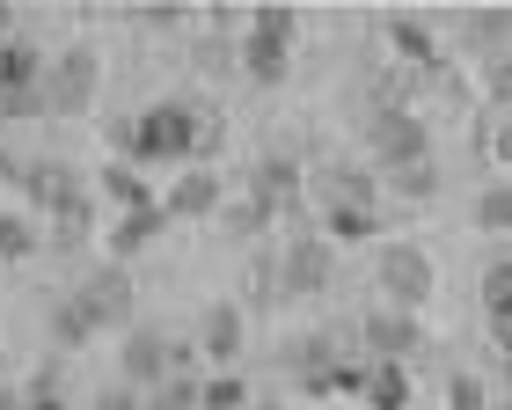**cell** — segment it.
Segmentation results:
<instances>
[{"mask_svg":"<svg viewBox=\"0 0 512 410\" xmlns=\"http://www.w3.org/2000/svg\"><path fill=\"white\" fill-rule=\"evenodd\" d=\"M139 410H198V374H169L161 389L139 396Z\"/></svg>","mask_w":512,"mask_h":410,"instance_id":"484cf974","label":"cell"},{"mask_svg":"<svg viewBox=\"0 0 512 410\" xmlns=\"http://www.w3.org/2000/svg\"><path fill=\"white\" fill-rule=\"evenodd\" d=\"M447 410H505L476 374H447Z\"/></svg>","mask_w":512,"mask_h":410,"instance_id":"4dcf8cb0","label":"cell"},{"mask_svg":"<svg viewBox=\"0 0 512 410\" xmlns=\"http://www.w3.org/2000/svg\"><path fill=\"white\" fill-rule=\"evenodd\" d=\"M88 191H96L110 213H139V205H154V198H147V184H139L125 162H110V169H103V184H88Z\"/></svg>","mask_w":512,"mask_h":410,"instance_id":"44dd1931","label":"cell"},{"mask_svg":"<svg viewBox=\"0 0 512 410\" xmlns=\"http://www.w3.org/2000/svg\"><path fill=\"white\" fill-rule=\"evenodd\" d=\"M278 367H286L300 389H315V396H330V389L359 396V367L337 359V337H293V345H278Z\"/></svg>","mask_w":512,"mask_h":410,"instance_id":"ba28073f","label":"cell"},{"mask_svg":"<svg viewBox=\"0 0 512 410\" xmlns=\"http://www.w3.org/2000/svg\"><path fill=\"white\" fill-rule=\"evenodd\" d=\"M337 286V249L330 235H286L278 249V293H293V301H315V293Z\"/></svg>","mask_w":512,"mask_h":410,"instance_id":"52a82bcc","label":"cell"},{"mask_svg":"<svg viewBox=\"0 0 512 410\" xmlns=\"http://www.w3.org/2000/svg\"><path fill=\"white\" fill-rule=\"evenodd\" d=\"M505 30H512L505 15H469V22H461V37L483 52V66H505Z\"/></svg>","mask_w":512,"mask_h":410,"instance_id":"d4e9b609","label":"cell"},{"mask_svg":"<svg viewBox=\"0 0 512 410\" xmlns=\"http://www.w3.org/2000/svg\"><path fill=\"white\" fill-rule=\"evenodd\" d=\"M44 249V227L22 220V213H0V257H37Z\"/></svg>","mask_w":512,"mask_h":410,"instance_id":"4316f807","label":"cell"},{"mask_svg":"<svg viewBox=\"0 0 512 410\" xmlns=\"http://www.w3.org/2000/svg\"><path fill=\"white\" fill-rule=\"evenodd\" d=\"M220 220H227V235H235V242H256V235H271V220H278V213H271L264 198H249V191H242V198H227V205H220Z\"/></svg>","mask_w":512,"mask_h":410,"instance_id":"7402d4cb","label":"cell"},{"mask_svg":"<svg viewBox=\"0 0 512 410\" xmlns=\"http://www.w3.org/2000/svg\"><path fill=\"white\" fill-rule=\"evenodd\" d=\"M359 396L374 410H410V374L388 367V359H374V367H359Z\"/></svg>","mask_w":512,"mask_h":410,"instance_id":"ffe728a7","label":"cell"},{"mask_svg":"<svg viewBox=\"0 0 512 410\" xmlns=\"http://www.w3.org/2000/svg\"><path fill=\"white\" fill-rule=\"evenodd\" d=\"M388 44H395V52H403L410 66H425V74L439 66V52H432V30H425V22H410V15H395V22H388Z\"/></svg>","mask_w":512,"mask_h":410,"instance_id":"603a6c76","label":"cell"},{"mask_svg":"<svg viewBox=\"0 0 512 410\" xmlns=\"http://www.w3.org/2000/svg\"><path fill=\"white\" fill-rule=\"evenodd\" d=\"M15 184H22V198L52 205L59 191H74V184H81V169H74V162H52V154H37V162H15Z\"/></svg>","mask_w":512,"mask_h":410,"instance_id":"2e32d148","label":"cell"},{"mask_svg":"<svg viewBox=\"0 0 512 410\" xmlns=\"http://www.w3.org/2000/svg\"><path fill=\"white\" fill-rule=\"evenodd\" d=\"M322 198H330V205H359V213H374L381 176H366V169H352V162H330V169H322Z\"/></svg>","mask_w":512,"mask_h":410,"instance_id":"e0dca14e","label":"cell"},{"mask_svg":"<svg viewBox=\"0 0 512 410\" xmlns=\"http://www.w3.org/2000/svg\"><path fill=\"white\" fill-rule=\"evenodd\" d=\"M469 220L483 227V235H505V227H512V191H505V184H483V191L469 198Z\"/></svg>","mask_w":512,"mask_h":410,"instance_id":"cb8c5ba5","label":"cell"},{"mask_svg":"<svg viewBox=\"0 0 512 410\" xmlns=\"http://www.w3.org/2000/svg\"><path fill=\"white\" fill-rule=\"evenodd\" d=\"M0 410H22V396H15V389H0Z\"/></svg>","mask_w":512,"mask_h":410,"instance_id":"74e56055","label":"cell"},{"mask_svg":"<svg viewBox=\"0 0 512 410\" xmlns=\"http://www.w3.org/2000/svg\"><path fill=\"white\" fill-rule=\"evenodd\" d=\"M169 374H191V345H176V337H161V330H125V345H118V389L147 396Z\"/></svg>","mask_w":512,"mask_h":410,"instance_id":"8992f818","label":"cell"},{"mask_svg":"<svg viewBox=\"0 0 512 410\" xmlns=\"http://www.w3.org/2000/svg\"><path fill=\"white\" fill-rule=\"evenodd\" d=\"M286 293H278V257H256L249 264V308H278Z\"/></svg>","mask_w":512,"mask_h":410,"instance_id":"d6a6232c","label":"cell"},{"mask_svg":"<svg viewBox=\"0 0 512 410\" xmlns=\"http://www.w3.org/2000/svg\"><path fill=\"white\" fill-rule=\"evenodd\" d=\"M161 227H169V213H161V205H139V213H118V227H110V264L139 257V249H154V242H161Z\"/></svg>","mask_w":512,"mask_h":410,"instance_id":"9a60e30c","label":"cell"},{"mask_svg":"<svg viewBox=\"0 0 512 410\" xmlns=\"http://www.w3.org/2000/svg\"><path fill=\"white\" fill-rule=\"evenodd\" d=\"M103 140H110V154H132V118H110Z\"/></svg>","mask_w":512,"mask_h":410,"instance_id":"e575fe53","label":"cell"},{"mask_svg":"<svg viewBox=\"0 0 512 410\" xmlns=\"http://www.w3.org/2000/svg\"><path fill=\"white\" fill-rule=\"evenodd\" d=\"M88 410H139V396L132 389H118V381H110V389H96V403Z\"/></svg>","mask_w":512,"mask_h":410,"instance_id":"836d02e7","label":"cell"},{"mask_svg":"<svg viewBox=\"0 0 512 410\" xmlns=\"http://www.w3.org/2000/svg\"><path fill=\"white\" fill-rule=\"evenodd\" d=\"M44 213H52V235H44V249H81L88 235H96V191H88V176H81L74 191H59Z\"/></svg>","mask_w":512,"mask_h":410,"instance_id":"7c38bea8","label":"cell"},{"mask_svg":"<svg viewBox=\"0 0 512 410\" xmlns=\"http://www.w3.org/2000/svg\"><path fill=\"white\" fill-rule=\"evenodd\" d=\"M476 301H483V315H491V330H498V345H505V330H512V264H505V257L483 264Z\"/></svg>","mask_w":512,"mask_h":410,"instance_id":"d6986e66","label":"cell"},{"mask_svg":"<svg viewBox=\"0 0 512 410\" xmlns=\"http://www.w3.org/2000/svg\"><path fill=\"white\" fill-rule=\"evenodd\" d=\"M198 410H249V381H242V374L198 381Z\"/></svg>","mask_w":512,"mask_h":410,"instance_id":"83f0119b","label":"cell"},{"mask_svg":"<svg viewBox=\"0 0 512 410\" xmlns=\"http://www.w3.org/2000/svg\"><path fill=\"white\" fill-rule=\"evenodd\" d=\"M220 205H227V184L213 169H183L176 191L161 198V213H169V220H220Z\"/></svg>","mask_w":512,"mask_h":410,"instance_id":"4fadbf2b","label":"cell"},{"mask_svg":"<svg viewBox=\"0 0 512 410\" xmlns=\"http://www.w3.org/2000/svg\"><path fill=\"white\" fill-rule=\"evenodd\" d=\"M8 37H22V30H15V15H8V8H0V44H8Z\"/></svg>","mask_w":512,"mask_h":410,"instance_id":"8d00e7d4","label":"cell"},{"mask_svg":"<svg viewBox=\"0 0 512 410\" xmlns=\"http://www.w3.org/2000/svg\"><path fill=\"white\" fill-rule=\"evenodd\" d=\"M74 301L88 308V323H96V330H118L125 315H132V271H125V264H96V271L74 286Z\"/></svg>","mask_w":512,"mask_h":410,"instance_id":"9c48e42d","label":"cell"},{"mask_svg":"<svg viewBox=\"0 0 512 410\" xmlns=\"http://www.w3.org/2000/svg\"><path fill=\"white\" fill-rule=\"evenodd\" d=\"M366 147H374V162H381V169L432 162V125L417 118L410 103H374V110H366Z\"/></svg>","mask_w":512,"mask_h":410,"instance_id":"5b68a950","label":"cell"},{"mask_svg":"<svg viewBox=\"0 0 512 410\" xmlns=\"http://www.w3.org/2000/svg\"><path fill=\"white\" fill-rule=\"evenodd\" d=\"M213 103L198 96H161L132 118V154L139 162H191V154L213 147Z\"/></svg>","mask_w":512,"mask_h":410,"instance_id":"6da1fadb","label":"cell"},{"mask_svg":"<svg viewBox=\"0 0 512 410\" xmlns=\"http://www.w3.org/2000/svg\"><path fill=\"white\" fill-rule=\"evenodd\" d=\"M44 330H52V345H66V352H81V345H96V323H88V308L74 301V293H59L52 308H44Z\"/></svg>","mask_w":512,"mask_h":410,"instance_id":"ac0fdd59","label":"cell"},{"mask_svg":"<svg viewBox=\"0 0 512 410\" xmlns=\"http://www.w3.org/2000/svg\"><path fill=\"white\" fill-rule=\"evenodd\" d=\"M249 410H293V403H278V396H249Z\"/></svg>","mask_w":512,"mask_h":410,"instance_id":"d590c367","label":"cell"},{"mask_svg":"<svg viewBox=\"0 0 512 410\" xmlns=\"http://www.w3.org/2000/svg\"><path fill=\"white\" fill-rule=\"evenodd\" d=\"M374 286L388 293V308L417 315V308L432 301V286H439L432 249H425V242H381V257H374Z\"/></svg>","mask_w":512,"mask_h":410,"instance_id":"277c9868","label":"cell"},{"mask_svg":"<svg viewBox=\"0 0 512 410\" xmlns=\"http://www.w3.org/2000/svg\"><path fill=\"white\" fill-rule=\"evenodd\" d=\"M330 235H337V242H374V235H381V213H359V205H330Z\"/></svg>","mask_w":512,"mask_h":410,"instance_id":"f1b7e54d","label":"cell"},{"mask_svg":"<svg viewBox=\"0 0 512 410\" xmlns=\"http://www.w3.org/2000/svg\"><path fill=\"white\" fill-rule=\"evenodd\" d=\"M359 345L374 352V359H388V367H403L410 352H425V323L403 315V308H374V315L359 323Z\"/></svg>","mask_w":512,"mask_h":410,"instance_id":"30bf717a","label":"cell"},{"mask_svg":"<svg viewBox=\"0 0 512 410\" xmlns=\"http://www.w3.org/2000/svg\"><path fill=\"white\" fill-rule=\"evenodd\" d=\"M96 88H103L96 44H66V52L44 59V74H37V110L44 118H88V110H96Z\"/></svg>","mask_w":512,"mask_h":410,"instance_id":"7a4b0ae2","label":"cell"},{"mask_svg":"<svg viewBox=\"0 0 512 410\" xmlns=\"http://www.w3.org/2000/svg\"><path fill=\"white\" fill-rule=\"evenodd\" d=\"M249 198H264L271 213H286V205L300 198V162L293 154H264V162L249 169Z\"/></svg>","mask_w":512,"mask_h":410,"instance_id":"5bb4252c","label":"cell"},{"mask_svg":"<svg viewBox=\"0 0 512 410\" xmlns=\"http://www.w3.org/2000/svg\"><path fill=\"white\" fill-rule=\"evenodd\" d=\"M242 345H249V315H242L235 301H213V308L198 315V345H191V352L220 359V367H235V359H242Z\"/></svg>","mask_w":512,"mask_h":410,"instance_id":"8fae6325","label":"cell"},{"mask_svg":"<svg viewBox=\"0 0 512 410\" xmlns=\"http://www.w3.org/2000/svg\"><path fill=\"white\" fill-rule=\"evenodd\" d=\"M293 44H300V15H286V8H264V15H249V30H242V74L256 81V88H278L293 74Z\"/></svg>","mask_w":512,"mask_h":410,"instance_id":"3957f363","label":"cell"},{"mask_svg":"<svg viewBox=\"0 0 512 410\" xmlns=\"http://www.w3.org/2000/svg\"><path fill=\"white\" fill-rule=\"evenodd\" d=\"M15 396H22V410H74V403H66V389H59V367H44L30 389H15Z\"/></svg>","mask_w":512,"mask_h":410,"instance_id":"1f68e13d","label":"cell"},{"mask_svg":"<svg viewBox=\"0 0 512 410\" xmlns=\"http://www.w3.org/2000/svg\"><path fill=\"white\" fill-rule=\"evenodd\" d=\"M388 184L403 191V198H417V205H425V198H439V162H410V169H388Z\"/></svg>","mask_w":512,"mask_h":410,"instance_id":"f546056e","label":"cell"}]
</instances>
